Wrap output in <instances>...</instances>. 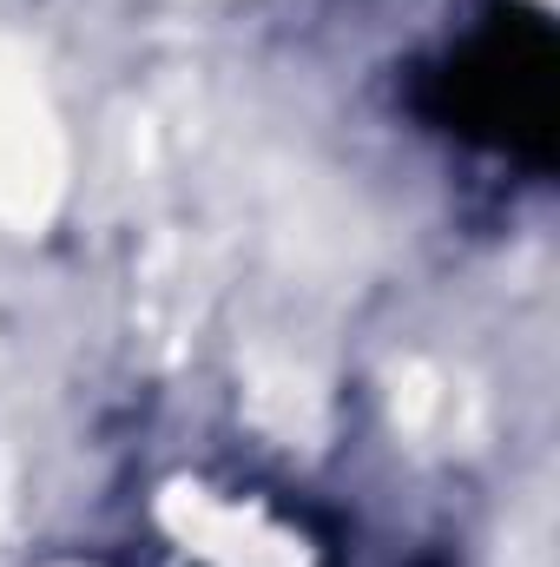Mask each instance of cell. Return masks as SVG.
I'll return each mask as SVG.
<instances>
[{
  "mask_svg": "<svg viewBox=\"0 0 560 567\" xmlns=\"http://www.w3.org/2000/svg\"><path fill=\"white\" fill-rule=\"evenodd\" d=\"M158 528L178 567H330L310 522L265 488L178 482L158 495Z\"/></svg>",
  "mask_w": 560,
  "mask_h": 567,
  "instance_id": "obj_1",
  "label": "cell"
}]
</instances>
